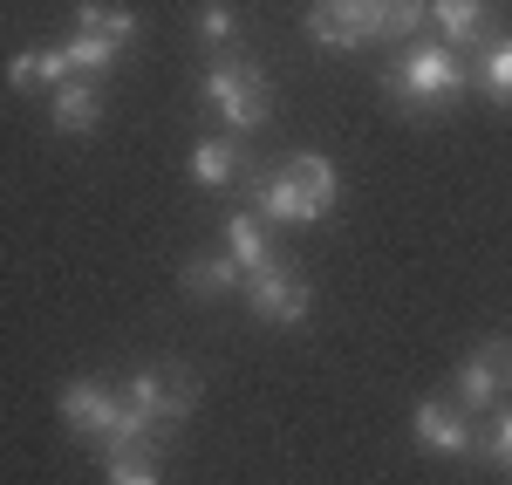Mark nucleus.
<instances>
[{
  "label": "nucleus",
  "instance_id": "nucleus-3",
  "mask_svg": "<svg viewBox=\"0 0 512 485\" xmlns=\"http://www.w3.org/2000/svg\"><path fill=\"white\" fill-rule=\"evenodd\" d=\"M205 110L226 123V137H246L274 117V89H267V69L246 62V55H219L205 69Z\"/></svg>",
  "mask_w": 512,
  "mask_h": 485
},
{
  "label": "nucleus",
  "instance_id": "nucleus-15",
  "mask_svg": "<svg viewBox=\"0 0 512 485\" xmlns=\"http://www.w3.org/2000/svg\"><path fill=\"white\" fill-rule=\"evenodd\" d=\"M431 28L437 41H451V48H465L492 28V0H431Z\"/></svg>",
  "mask_w": 512,
  "mask_h": 485
},
{
  "label": "nucleus",
  "instance_id": "nucleus-21",
  "mask_svg": "<svg viewBox=\"0 0 512 485\" xmlns=\"http://www.w3.org/2000/svg\"><path fill=\"white\" fill-rule=\"evenodd\" d=\"M478 451H485L499 472H512V404H499V417H492V431L478 438Z\"/></svg>",
  "mask_w": 512,
  "mask_h": 485
},
{
  "label": "nucleus",
  "instance_id": "nucleus-1",
  "mask_svg": "<svg viewBox=\"0 0 512 485\" xmlns=\"http://www.w3.org/2000/svg\"><path fill=\"white\" fill-rule=\"evenodd\" d=\"M465 89H472V62L451 41H403V55H396V69H390V103L403 117H437Z\"/></svg>",
  "mask_w": 512,
  "mask_h": 485
},
{
  "label": "nucleus",
  "instance_id": "nucleus-9",
  "mask_svg": "<svg viewBox=\"0 0 512 485\" xmlns=\"http://www.w3.org/2000/svg\"><path fill=\"white\" fill-rule=\"evenodd\" d=\"M410 438L431 451V458H478V424H472V410L437 404V397H424V404L410 410Z\"/></svg>",
  "mask_w": 512,
  "mask_h": 485
},
{
  "label": "nucleus",
  "instance_id": "nucleus-14",
  "mask_svg": "<svg viewBox=\"0 0 512 485\" xmlns=\"http://www.w3.org/2000/svg\"><path fill=\"white\" fill-rule=\"evenodd\" d=\"M69 76H76V69H69L62 48H21V55L7 62V82H14L21 96H35V89H62Z\"/></svg>",
  "mask_w": 512,
  "mask_h": 485
},
{
  "label": "nucleus",
  "instance_id": "nucleus-2",
  "mask_svg": "<svg viewBox=\"0 0 512 485\" xmlns=\"http://www.w3.org/2000/svg\"><path fill=\"white\" fill-rule=\"evenodd\" d=\"M335 199H342V178L321 151H294L260 178V219L267 226H315L335 212Z\"/></svg>",
  "mask_w": 512,
  "mask_h": 485
},
{
  "label": "nucleus",
  "instance_id": "nucleus-13",
  "mask_svg": "<svg viewBox=\"0 0 512 485\" xmlns=\"http://www.w3.org/2000/svg\"><path fill=\"white\" fill-rule=\"evenodd\" d=\"M226 260H233L239 274H260V267H274V233H267V219L260 212H233L226 219Z\"/></svg>",
  "mask_w": 512,
  "mask_h": 485
},
{
  "label": "nucleus",
  "instance_id": "nucleus-17",
  "mask_svg": "<svg viewBox=\"0 0 512 485\" xmlns=\"http://www.w3.org/2000/svg\"><path fill=\"white\" fill-rule=\"evenodd\" d=\"M472 82L492 96V103H499V110H512V35H492V41H485Z\"/></svg>",
  "mask_w": 512,
  "mask_h": 485
},
{
  "label": "nucleus",
  "instance_id": "nucleus-4",
  "mask_svg": "<svg viewBox=\"0 0 512 485\" xmlns=\"http://www.w3.org/2000/svg\"><path fill=\"white\" fill-rule=\"evenodd\" d=\"M130 41H137V14H130V7H117V0H82L76 7V35L62 41V55H69L76 76L103 82Z\"/></svg>",
  "mask_w": 512,
  "mask_h": 485
},
{
  "label": "nucleus",
  "instance_id": "nucleus-16",
  "mask_svg": "<svg viewBox=\"0 0 512 485\" xmlns=\"http://www.w3.org/2000/svg\"><path fill=\"white\" fill-rule=\"evenodd\" d=\"M164 445H103V472L110 485H158Z\"/></svg>",
  "mask_w": 512,
  "mask_h": 485
},
{
  "label": "nucleus",
  "instance_id": "nucleus-6",
  "mask_svg": "<svg viewBox=\"0 0 512 485\" xmlns=\"http://www.w3.org/2000/svg\"><path fill=\"white\" fill-rule=\"evenodd\" d=\"M246 308H253V322L260 328H301L308 315H315V287L301 281L287 260H274V267H260V274H246Z\"/></svg>",
  "mask_w": 512,
  "mask_h": 485
},
{
  "label": "nucleus",
  "instance_id": "nucleus-5",
  "mask_svg": "<svg viewBox=\"0 0 512 485\" xmlns=\"http://www.w3.org/2000/svg\"><path fill=\"white\" fill-rule=\"evenodd\" d=\"M123 404L137 410V417H151L164 438H171V431L198 410V383H192V369L158 363V369H137V376L123 383Z\"/></svg>",
  "mask_w": 512,
  "mask_h": 485
},
{
  "label": "nucleus",
  "instance_id": "nucleus-8",
  "mask_svg": "<svg viewBox=\"0 0 512 485\" xmlns=\"http://www.w3.org/2000/svg\"><path fill=\"white\" fill-rule=\"evenodd\" d=\"M458 410H499L512 397V342L506 335H492V342H478L472 356L458 363V383H451Z\"/></svg>",
  "mask_w": 512,
  "mask_h": 485
},
{
  "label": "nucleus",
  "instance_id": "nucleus-7",
  "mask_svg": "<svg viewBox=\"0 0 512 485\" xmlns=\"http://www.w3.org/2000/svg\"><path fill=\"white\" fill-rule=\"evenodd\" d=\"M62 424H69V438H82V445H110V438H123V424H130V404H123V390H110V383H96V376H76L69 390H62Z\"/></svg>",
  "mask_w": 512,
  "mask_h": 485
},
{
  "label": "nucleus",
  "instance_id": "nucleus-10",
  "mask_svg": "<svg viewBox=\"0 0 512 485\" xmlns=\"http://www.w3.org/2000/svg\"><path fill=\"white\" fill-rule=\"evenodd\" d=\"M308 35H315L321 48H335V55L383 41V28H376V0H315V7H308Z\"/></svg>",
  "mask_w": 512,
  "mask_h": 485
},
{
  "label": "nucleus",
  "instance_id": "nucleus-11",
  "mask_svg": "<svg viewBox=\"0 0 512 485\" xmlns=\"http://www.w3.org/2000/svg\"><path fill=\"white\" fill-rule=\"evenodd\" d=\"M48 123H55L62 137H89V130L103 123V82L69 76L62 89H48Z\"/></svg>",
  "mask_w": 512,
  "mask_h": 485
},
{
  "label": "nucleus",
  "instance_id": "nucleus-19",
  "mask_svg": "<svg viewBox=\"0 0 512 485\" xmlns=\"http://www.w3.org/2000/svg\"><path fill=\"white\" fill-rule=\"evenodd\" d=\"M424 21H431V0H376V28H383V41H417Z\"/></svg>",
  "mask_w": 512,
  "mask_h": 485
},
{
  "label": "nucleus",
  "instance_id": "nucleus-12",
  "mask_svg": "<svg viewBox=\"0 0 512 485\" xmlns=\"http://www.w3.org/2000/svg\"><path fill=\"white\" fill-rule=\"evenodd\" d=\"M185 171H192L198 192H233L239 178H246V151H239V137H198Z\"/></svg>",
  "mask_w": 512,
  "mask_h": 485
},
{
  "label": "nucleus",
  "instance_id": "nucleus-20",
  "mask_svg": "<svg viewBox=\"0 0 512 485\" xmlns=\"http://www.w3.org/2000/svg\"><path fill=\"white\" fill-rule=\"evenodd\" d=\"M233 35H239V14L226 0H205V7H198V41H205V48H226Z\"/></svg>",
  "mask_w": 512,
  "mask_h": 485
},
{
  "label": "nucleus",
  "instance_id": "nucleus-18",
  "mask_svg": "<svg viewBox=\"0 0 512 485\" xmlns=\"http://www.w3.org/2000/svg\"><path fill=\"white\" fill-rule=\"evenodd\" d=\"M178 281H185V294L212 301V294H239V287H246V274H239L226 253H205V260H192V267H185Z\"/></svg>",
  "mask_w": 512,
  "mask_h": 485
}]
</instances>
